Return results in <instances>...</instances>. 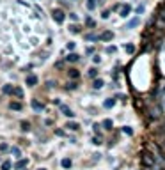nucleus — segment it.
Returning a JSON list of instances; mask_svg holds the SVG:
<instances>
[{
	"instance_id": "1",
	"label": "nucleus",
	"mask_w": 165,
	"mask_h": 170,
	"mask_svg": "<svg viewBox=\"0 0 165 170\" xmlns=\"http://www.w3.org/2000/svg\"><path fill=\"white\" fill-rule=\"evenodd\" d=\"M52 18L57 21V23H62V21L66 20V14H64L62 9H53V11H52Z\"/></svg>"
},
{
	"instance_id": "2",
	"label": "nucleus",
	"mask_w": 165,
	"mask_h": 170,
	"mask_svg": "<svg viewBox=\"0 0 165 170\" xmlns=\"http://www.w3.org/2000/svg\"><path fill=\"white\" fill-rule=\"evenodd\" d=\"M130 13H131V6H130V4H124V6H121V7H119V16L128 18V16H130Z\"/></svg>"
},
{
	"instance_id": "3",
	"label": "nucleus",
	"mask_w": 165,
	"mask_h": 170,
	"mask_svg": "<svg viewBox=\"0 0 165 170\" xmlns=\"http://www.w3.org/2000/svg\"><path fill=\"white\" fill-rule=\"evenodd\" d=\"M30 106H32L36 112H43V110H44V105H43L41 101H37V99H32V101H30Z\"/></svg>"
},
{
	"instance_id": "4",
	"label": "nucleus",
	"mask_w": 165,
	"mask_h": 170,
	"mask_svg": "<svg viewBox=\"0 0 165 170\" xmlns=\"http://www.w3.org/2000/svg\"><path fill=\"white\" fill-rule=\"evenodd\" d=\"M114 39V32L112 30H105L103 34H100V41H112Z\"/></svg>"
},
{
	"instance_id": "5",
	"label": "nucleus",
	"mask_w": 165,
	"mask_h": 170,
	"mask_svg": "<svg viewBox=\"0 0 165 170\" xmlns=\"http://www.w3.org/2000/svg\"><path fill=\"white\" fill-rule=\"evenodd\" d=\"M59 106H60V112H62V114H64L66 117H69V119H71V117H75V114H73V110H69V108H67V106H66V105H59Z\"/></svg>"
},
{
	"instance_id": "6",
	"label": "nucleus",
	"mask_w": 165,
	"mask_h": 170,
	"mask_svg": "<svg viewBox=\"0 0 165 170\" xmlns=\"http://www.w3.org/2000/svg\"><path fill=\"white\" fill-rule=\"evenodd\" d=\"M25 83L29 85V87H34V85H37V76L36 75H29L27 80H25Z\"/></svg>"
},
{
	"instance_id": "7",
	"label": "nucleus",
	"mask_w": 165,
	"mask_h": 170,
	"mask_svg": "<svg viewBox=\"0 0 165 170\" xmlns=\"http://www.w3.org/2000/svg\"><path fill=\"white\" fill-rule=\"evenodd\" d=\"M9 108L14 110V112H20V110L23 108V105H21L20 101H11V103H9Z\"/></svg>"
},
{
	"instance_id": "8",
	"label": "nucleus",
	"mask_w": 165,
	"mask_h": 170,
	"mask_svg": "<svg viewBox=\"0 0 165 170\" xmlns=\"http://www.w3.org/2000/svg\"><path fill=\"white\" fill-rule=\"evenodd\" d=\"M140 23V18H133V20H130L128 23H126V27L124 29H133V27H137Z\"/></svg>"
},
{
	"instance_id": "9",
	"label": "nucleus",
	"mask_w": 165,
	"mask_h": 170,
	"mask_svg": "<svg viewBox=\"0 0 165 170\" xmlns=\"http://www.w3.org/2000/svg\"><path fill=\"white\" fill-rule=\"evenodd\" d=\"M103 85H105V82H103L101 78H94V82H92V87H94V89H101Z\"/></svg>"
},
{
	"instance_id": "10",
	"label": "nucleus",
	"mask_w": 165,
	"mask_h": 170,
	"mask_svg": "<svg viewBox=\"0 0 165 170\" xmlns=\"http://www.w3.org/2000/svg\"><path fill=\"white\" fill-rule=\"evenodd\" d=\"M78 59H80V55H78V53H69V55L66 57V60H67V62H78Z\"/></svg>"
},
{
	"instance_id": "11",
	"label": "nucleus",
	"mask_w": 165,
	"mask_h": 170,
	"mask_svg": "<svg viewBox=\"0 0 165 170\" xmlns=\"http://www.w3.org/2000/svg\"><path fill=\"white\" fill-rule=\"evenodd\" d=\"M29 165V160H18V163H16V168L18 170H23V168H25Z\"/></svg>"
},
{
	"instance_id": "12",
	"label": "nucleus",
	"mask_w": 165,
	"mask_h": 170,
	"mask_svg": "<svg viewBox=\"0 0 165 170\" xmlns=\"http://www.w3.org/2000/svg\"><path fill=\"white\" fill-rule=\"evenodd\" d=\"M66 128H67V130H71V131H78L80 124H78V122H67V124H66Z\"/></svg>"
},
{
	"instance_id": "13",
	"label": "nucleus",
	"mask_w": 165,
	"mask_h": 170,
	"mask_svg": "<svg viewBox=\"0 0 165 170\" xmlns=\"http://www.w3.org/2000/svg\"><path fill=\"white\" fill-rule=\"evenodd\" d=\"M60 165H62V168H71V165H73V161L69 160V158H64L62 161H60Z\"/></svg>"
},
{
	"instance_id": "14",
	"label": "nucleus",
	"mask_w": 165,
	"mask_h": 170,
	"mask_svg": "<svg viewBox=\"0 0 165 170\" xmlns=\"http://www.w3.org/2000/svg\"><path fill=\"white\" fill-rule=\"evenodd\" d=\"M96 7H98V2H96V0H87V9H89V11H94Z\"/></svg>"
},
{
	"instance_id": "15",
	"label": "nucleus",
	"mask_w": 165,
	"mask_h": 170,
	"mask_svg": "<svg viewBox=\"0 0 165 170\" xmlns=\"http://www.w3.org/2000/svg\"><path fill=\"white\" fill-rule=\"evenodd\" d=\"M114 105H115V99H114V98H110V99H105V101H103V106H105V108H112Z\"/></svg>"
},
{
	"instance_id": "16",
	"label": "nucleus",
	"mask_w": 165,
	"mask_h": 170,
	"mask_svg": "<svg viewBox=\"0 0 165 170\" xmlns=\"http://www.w3.org/2000/svg\"><path fill=\"white\" fill-rule=\"evenodd\" d=\"M13 94L18 98H23V89L21 87H13Z\"/></svg>"
},
{
	"instance_id": "17",
	"label": "nucleus",
	"mask_w": 165,
	"mask_h": 170,
	"mask_svg": "<svg viewBox=\"0 0 165 170\" xmlns=\"http://www.w3.org/2000/svg\"><path fill=\"white\" fill-rule=\"evenodd\" d=\"M67 75H69V78H73V80H75V78H78V76H80V71H77V69H69V71H67Z\"/></svg>"
},
{
	"instance_id": "18",
	"label": "nucleus",
	"mask_w": 165,
	"mask_h": 170,
	"mask_svg": "<svg viewBox=\"0 0 165 170\" xmlns=\"http://www.w3.org/2000/svg\"><path fill=\"white\" fill-rule=\"evenodd\" d=\"M2 92L4 94H13V85H9V83H6L4 87H2Z\"/></svg>"
},
{
	"instance_id": "19",
	"label": "nucleus",
	"mask_w": 165,
	"mask_h": 170,
	"mask_svg": "<svg viewBox=\"0 0 165 170\" xmlns=\"http://www.w3.org/2000/svg\"><path fill=\"white\" fill-rule=\"evenodd\" d=\"M103 128H105V130H112V126H114V122L110 121V119H105L103 121V124H101Z\"/></svg>"
},
{
	"instance_id": "20",
	"label": "nucleus",
	"mask_w": 165,
	"mask_h": 170,
	"mask_svg": "<svg viewBox=\"0 0 165 170\" xmlns=\"http://www.w3.org/2000/svg\"><path fill=\"white\" fill-rule=\"evenodd\" d=\"M85 39L87 41H100V36H96V34H87Z\"/></svg>"
},
{
	"instance_id": "21",
	"label": "nucleus",
	"mask_w": 165,
	"mask_h": 170,
	"mask_svg": "<svg viewBox=\"0 0 165 170\" xmlns=\"http://www.w3.org/2000/svg\"><path fill=\"white\" fill-rule=\"evenodd\" d=\"M89 76H91V78H98V69H96V68H91V69H89Z\"/></svg>"
},
{
	"instance_id": "22",
	"label": "nucleus",
	"mask_w": 165,
	"mask_h": 170,
	"mask_svg": "<svg viewBox=\"0 0 165 170\" xmlns=\"http://www.w3.org/2000/svg\"><path fill=\"white\" fill-rule=\"evenodd\" d=\"M124 50H126V53H135V46L133 45H124Z\"/></svg>"
},
{
	"instance_id": "23",
	"label": "nucleus",
	"mask_w": 165,
	"mask_h": 170,
	"mask_svg": "<svg viewBox=\"0 0 165 170\" xmlns=\"http://www.w3.org/2000/svg\"><path fill=\"white\" fill-rule=\"evenodd\" d=\"M11 167H13V163H11V161H9V160H6V161H4V163H2V170H9V168H11Z\"/></svg>"
},
{
	"instance_id": "24",
	"label": "nucleus",
	"mask_w": 165,
	"mask_h": 170,
	"mask_svg": "<svg viewBox=\"0 0 165 170\" xmlns=\"http://www.w3.org/2000/svg\"><path fill=\"white\" fill-rule=\"evenodd\" d=\"M69 32H71V34H78L80 32V27L78 25H71V27H69Z\"/></svg>"
},
{
	"instance_id": "25",
	"label": "nucleus",
	"mask_w": 165,
	"mask_h": 170,
	"mask_svg": "<svg viewBox=\"0 0 165 170\" xmlns=\"http://www.w3.org/2000/svg\"><path fill=\"white\" fill-rule=\"evenodd\" d=\"M77 87H78V85H77L75 82H69V83L66 85V89H67V91H73V89H77Z\"/></svg>"
},
{
	"instance_id": "26",
	"label": "nucleus",
	"mask_w": 165,
	"mask_h": 170,
	"mask_svg": "<svg viewBox=\"0 0 165 170\" xmlns=\"http://www.w3.org/2000/svg\"><path fill=\"white\" fill-rule=\"evenodd\" d=\"M21 130H23V131H29V130H30V124H29L27 121H23V122H21Z\"/></svg>"
},
{
	"instance_id": "27",
	"label": "nucleus",
	"mask_w": 165,
	"mask_h": 170,
	"mask_svg": "<svg viewBox=\"0 0 165 170\" xmlns=\"http://www.w3.org/2000/svg\"><path fill=\"white\" fill-rule=\"evenodd\" d=\"M135 11H137V14H142V13L146 11V6H144V4H140V6H138V7H137Z\"/></svg>"
},
{
	"instance_id": "28",
	"label": "nucleus",
	"mask_w": 165,
	"mask_h": 170,
	"mask_svg": "<svg viewBox=\"0 0 165 170\" xmlns=\"http://www.w3.org/2000/svg\"><path fill=\"white\" fill-rule=\"evenodd\" d=\"M123 131H124L126 135H130V137L133 135V130H131V128H130V126H124V128H123Z\"/></svg>"
},
{
	"instance_id": "29",
	"label": "nucleus",
	"mask_w": 165,
	"mask_h": 170,
	"mask_svg": "<svg viewBox=\"0 0 165 170\" xmlns=\"http://www.w3.org/2000/svg\"><path fill=\"white\" fill-rule=\"evenodd\" d=\"M9 151V145L7 144H0V153H7Z\"/></svg>"
},
{
	"instance_id": "30",
	"label": "nucleus",
	"mask_w": 165,
	"mask_h": 170,
	"mask_svg": "<svg viewBox=\"0 0 165 170\" xmlns=\"http://www.w3.org/2000/svg\"><path fill=\"white\" fill-rule=\"evenodd\" d=\"M160 18L165 21V4H163V6H161V9H160Z\"/></svg>"
},
{
	"instance_id": "31",
	"label": "nucleus",
	"mask_w": 165,
	"mask_h": 170,
	"mask_svg": "<svg viewBox=\"0 0 165 170\" xmlns=\"http://www.w3.org/2000/svg\"><path fill=\"white\" fill-rule=\"evenodd\" d=\"M91 142H92L94 145H100V144H101V138H100V137H94V138H92Z\"/></svg>"
},
{
	"instance_id": "32",
	"label": "nucleus",
	"mask_w": 165,
	"mask_h": 170,
	"mask_svg": "<svg viewBox=\"0 0 165 170\" xmlns=\"http://www.w3.org/2000/svg\"><path fill=\"white\" fill-rule=\"evenodd\" d=\"M85 23H87L89 27H94V25H96V23H94V20H92V18H87V20H85Z\"/></svg>"
},
{
	"instance_id": "33",
	"label": "nucleus",
	"mask_w": 165,
	"mask_h": 170,
	"mask_svg": "<svg viewBox=\"0 0 165 170\" xmlns=\"http://www.w3.org/2000/svg\"><path fill=\"white\" fill-rule=\"evenodd\" d=\"M11 151H13V154H16L18 158L21 156V153H20V149H18V147H13V149H11Z\"/></svg>"
},
{
	"instance_id": "34",
	"label": "nucleus",
	"mask_w": 165,
	"mask_h": 170,
	"mask_svg": "<svg viewBox=\"0 0 165 170\" xmlns=\"http://www.w3.org/2000/svg\"><path fill=\"white\" fill-rule=\"evenodd\" d=\"M115 46H107V53H115Z\"/></svg>"
},
{
	"instance_id": "35",
	"label": "nucleus",
	"mask_w": 165,
	"mask_h": 170,
	"mask_svg": "<svg viewBox=\"0 0 165 170\" xmlns=\"http://www.w3.org/2000/svg\"><path fill=\"white\" fill-rule=\"evenodd\" d=\"M108 16H110V11H103V13H101V18H103V20H107Z\"/></svg>"
},
{
	"instance_id": "36",
	"label": "nucleus",
	"mask_w": 165,
	"mask_h": 170,
	"mask_svg": "<svg viewBox=\"0 0 165 170\" xmlns=\"http://www.w3.org/2000/svg\"><path fill=\"white\" fill-rule=\"evenodd\" d=\"M92 60L96 62V64H100V62H101V57H100V55H94V57H92Z\"/></svg>"
},
{
	"instance_id": "37",
	"label": "nucleus",
	"mask_w": 165,
	"mask_h": 170,
	"mask_svg": "<svg viewBox=\"0 0 165 170\" xmlns=\"http://www.w3.org/2000/svg\"><path fill=\"white\" fill-rule=\"evenodd\" d=\"M69 18H71L73 21H77V20H78V14H75V13H71V14H69Z\"/></svg>"
},
{
	"instance_id": "38",
	"label": "nucleus",
	"mask_w": 165,
	"mask_h": 170,
	"mask_svg": "<svg viewBox=\"0 0 165 170\" xmlns=\"http://www.w3.org/2000/svg\"><path fill=\"white\" fill-rule=\"evenodd\" d=\"M55 135H57V137H64V131H62V130H55Z\"/></svg>"
},
{
	"instance_id": "39",
	"label": "nucleus",
	"mask_w": 165,
	"mask_h": 170,
	"mask_svg": "<svg viewBox=\"0 0 165 170\" xmlns=\"http://www.w3.org/2000/svg\"><path fill=\"white\" fill-rule=\"evenodd\" d=\"M67 50H75V42H67Z\"/></svg>"
},
{
	"instance_id": "40",
	"label": "nucleus",
	"mask_w": 165,
	"mask_h": 170,
	"mask_svg": "<svg viewBox=\"0 0 165 170\" xmlns=\"http://www.w3.org/2000/svg\"><path fill=\"white\" fill-rule=\"evenodd\" d=\"M92 128H94V131H96V133H100V128H101V126H100V124H94Z\"/></svg>"
},
{
	"instance_id": "41",
	"label": "nucleus",
	"mask_w": 165,
	"mask_h": 170,
	"mask_svg": "<svg viewBox=\"0 0 165 170\" xmlns=\"http://www.w3.org/2000/svg\"><path fill=\"white\" fill-rule=\"evenodd\" d=\"M37 170H46V168H37Z\"/></svg>"
}]
</instances>
